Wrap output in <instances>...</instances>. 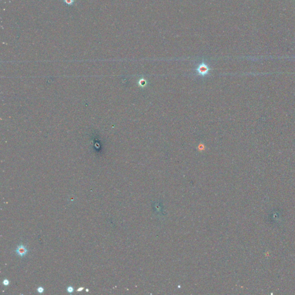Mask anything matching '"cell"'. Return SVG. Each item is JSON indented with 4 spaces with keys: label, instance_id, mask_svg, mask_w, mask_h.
Returning <instances> with one entry per match:
<instances>
[{
    "label": "cell",
    "instance_id": "1",
    "mask_svg": "<svg viewBox=\"0 0 295 295\" xmlns=\"http://www.w3.org/2000/svg\"><path fill=\"white\" fill-rule=\"evenodd\" d=\"M210 69L209 68L208 66L204 62H202L200 64L198 68H197V71L199 76H205L209 73Z\"/></svg>",
    "mask_w": 295,
    "mask_h": 295
},
{
    "label": "cell",
    "instance_id": "2",
    "mask_svg": "<svg viewBox=\"0 0 295 295\" xmlns=\"http://www.w3.org/2000/svg\"><path fill=\"white\" fill-rule=\"evenodd\" d=\"M28 251V250L27 248V247L22 244L18 245L16 250V252L17 254L21 257H23L24 256H25L27 254Z\"/></svg>",
    "mask_w": 295,
    "mask_h": 295
},
{
    "label": "cell",
    "instance_id": "3",
    "mask_svg": "<svg viewBox=\"0 0 295 295\" xmlns=\"http://www.w3.org/2000/svg\"><path fill=\"white\" fill-rule=\"evenodd\" d=\"M138 85L140 87L144 88L147 86V81L145 78H142L138 81Z\"/></svg>",
    "mask_w": 295,
    "mask_h": 295
},
{
    "label": "cell",
    "instance_id": "4",
    "mask_svg": "<svg viewBox=\"0 0 295 295\" xmlns=\"http://www.w3.org/2000/svg\"><path fill=\"white\" fill-rule=\"evenodd\" d=\"M9 284H10V281L8 279H5L3 281V284L4 286H8L9 285Z\"/></svg>",
    "mask_w": 295,
    "mask_h": 295
},
{
    "label": "cell",
    "instance_id": "5",
    "mask_svg": "<svg viewBox=\"0 0 295 295\" xmlns=\"http://www.w3.org/2000/svg\"><path fill=\"white\" fill-rule=\"evenodd\" d=\"M74 291V288L73 287H72V286H69L67 288V292L69 293H73Z\"/></svg>",
    "mask_w": 295,
    "mask_h": 295
},
{
    "label": "cell",
    "instance_id": "6",
    "mask_svg": "<svg viewBox=\"0 0 295 295\" xmlns=\"http://www.w3.org/2000/svg\"><path fill=\"white\" fill-rule=\"evenodd\" d=\"M37 292L39 293H43L44 292V288L42 286H39L37 289Z\"/></svg>",
    "mask_w": 295,
    "mask_h": 295
},
{
    "label": "cell",
    "instance_id": "7",
    "mask_svg": "<svg viewBox=\"0 0 295 295\" xmlns=\"http://www.w3.org/2000/svg\"><path fill=\"white\" fill-rule=\"evenodd\" d=\"M204 148H205V146L203 144H200L199 145H198V149L199 151H203L204 149Z\"/></svg>",
    "mask_w": 295,
    "mask_h": 295
},
{
    "label": "cell",
    "instance_id": "8",
    "mask_svg": "<svg viewBox=\"0 0 295 295\" xmlns=\"http://www.w3.org/2000/svg\"><path fill=\"white\" fill-rule=\"evenodd\" d=\"M65 1L66 3V4H67L68 5H71L74 2L73 0H65Z\"/></svg>",
    "mask_w": 295,
    "mask_h": 295
},
{
    "label": "cell",
    "instance_id": "9",
    "mask_svg": "<svg viewBox=\"0 0 295 295\" xmlns=\"http://www.w3.org/2000/svg\"><path fill=\"white\" fill-rule=\"evenodd\" d=\"M84 287H80V288H79L78 289H77V292H81V291H82L84 290Z\"/></svg>",
    "mask_w": 295,
    "mask_h": 295
},
{
    "label": "cell",
    "instance_id": "10",
    "mask_svg": "<svg viewBox=\"0 0 295 295\" xmlns=\"http://www.w3.org/2000/svg\"><path fill=\"white\" fill-rule=\"evenodd\" d=\"M86 291H87V292H88V289H86Z\"/></svg>",
    "mask_w": 295,
    "mask_h": 295
}]
</instances>
